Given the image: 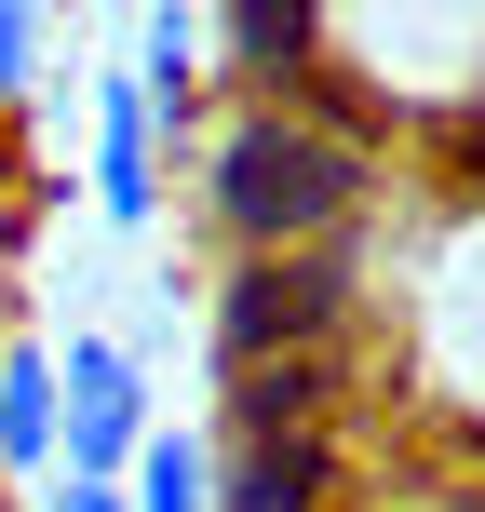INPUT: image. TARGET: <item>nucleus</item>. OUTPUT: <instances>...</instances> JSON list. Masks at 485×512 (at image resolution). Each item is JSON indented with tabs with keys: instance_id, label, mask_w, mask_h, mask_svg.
I'll use <instances>...</instances> for the list:
<instances>
[{
	"instance_id": "1",
	"label": "nucleus",
	"mask_w": 485,
	"mask_h": 512,
	"mask_svg": "<svg viewBox=\"0 0 485 512\" xmlns=\"http://www.w3.org/2000/svg\"><path fill=\"white\" fill-rule=\"evenodd\" d=\"M203 162V216L230 256H297V243H351L378 203V135L337 122L310 81H256V95L189 122Z\"/></svg>"
},
{
	"instance_id": "2",
	"label": "nucleus",
	"mask_w": 485,
	"mask_h": 512,
	"mask_svg": "<svg viewBox=\"0 0 485 512\" xmlns=\"http://www.w3.org/2000/svg\"><path fill=\"white\" fill-rule=\"evenodd\" d=\"M324 68L378 108H485V0H324Z\"/></svg>"
},
{
	"instance_id": "3",
	"label": "nucleus",
	"mask_w": 485,
	"mask_h": 512,
	"mask_svg": "<svg viewBox=\"0 0 485 512\" xmlns=\"http://www.w3.org/2000/svg\"><path fill=\"white\" fill-rule=\"evenodd\" d=\"M351 310H364V230L351 243H297V256H230V283L203 310L216 378H243L270 351H324V337H351Z\"/></svg>"
},
{
	"instance_id": "4",
	"label": "nucleus",
	"mask_w": 485,
	"mask_h": 512,
	"mask_svg": "<svg viewBox=\"0 0 485 512\" xmlns=\"http://www.w3.org/2000/svg\"><path fill=\"white\" fill-rule=\"evenodd\" d=\"M135 432H149V364L122 337H54V472H108L122 486Z\"/></svg>"
},
{
	"instance_id": "5",
	"label": "nucleus",
	"mask_w": 485,
	"mask_h": 512,
	"mask_svg": "<svg viewBox=\"0 0 485 512\" xmlns=\"http://www.w3.org/2000/svg\"><path fill=\"white\" fill-rule=\"evenodd\" d=\"M216 512H337L324 418H216Z\"/></svg>"
},
{
	"instance_id": "6",
	"label": "nucleus",
	"mask_w": 485,
	"mask_h": 512,
	"mask_svg": "<svg viewBox=\"0 0 485 512\" xmlns=\"http://www.w3.org/2000/svg\"><path fill=\"white\" fill-rule=\"evenodd\" d=\"M95 216L108 230H162V122L122 68L95 81Z\"/></svg>"
},
{
	"instance_id": "7",
	"label": "nucleus",
	"mask_w": 485,
	"mask_h": 512,
	"mask_svg": "<svg viewBox=\"0 0 485 512\" xmlns=\"http://www.w3.org/2000/svg\"><path fill=\"white\" fill-rule=\"evenodd\" d=\"M203 41L243 81H324V0H203Z\"/></svg>"
},
{
	"instance_id": "8",
	"label": "nucleus",
	"mask_w": 485,
	"mask_h": 512,
	"mask_svg": "<svg viewBox=\"0 0 485 512\" xmlns=\"http://www.w3.org/2000/svg\"><path fill=\"white\" fill-rule=\"evenodd\" d=\"M203 54H216V41H203V14H189V0H149V27H135V68H122V81L149 95V122L176 135V149H189V122H203V95H216Z\"/></svg>"
},
{
	"instance_id": "9",
	"label": "nucleus",
	"mask_w": 485,
	"mask_h": 512,
	"mask_svg": "<svg viewBox=\"0 0 485 512\" xmlns=\"http://www.w3.org/2000/svg\"><path fill=\"white\" fill-rule=\"evenodd\" d=\"M122 512H216V432H135V459H122Z\"/></svg>"
},
{
	"instance_id": "10",
	"label": "nucleus",
	"mask_w": 485,
	"mask_h": 512,
	"mask_svg": "<svg viewBox=\"0 0 485 512\" xmlns=\"http://www.w3.org/2000/svg\"><path fill=\"white\" fill-rule=\"evenodd\" d=\"M0 472L14 486L54 472V351L41 337H0Z\"/></svg>"
},
{
	"instance_id": "11",
	"label": "nucleus",
	"mask_w": 485,
	"mask_h": 512,
	"mask_svg": "<svg viewBox=\"0 0 485 512\" xmlns=\"http://www.w3.org/2000/svg\"><path fill=\"white\" fill-rule=\"evenodd\" d=\"M41 54H54L41 0H0V95H27V81H41Z\"/></svg>"
},
{
	"instance_id": "12",
	"label": "nucleus",
	"mask_w": 485,
	"mask_h": 512,
	"mask_svg": "<svg viewBox=\"0 0 485 512\" xmlns=\"http://www.w3.org/2000/svg\"><path fill=\"white\" fill-rule=\"evenodd\" d=\"M41 512H122V486L108 472H41Z\"/></svg>"
}]
</instances>
